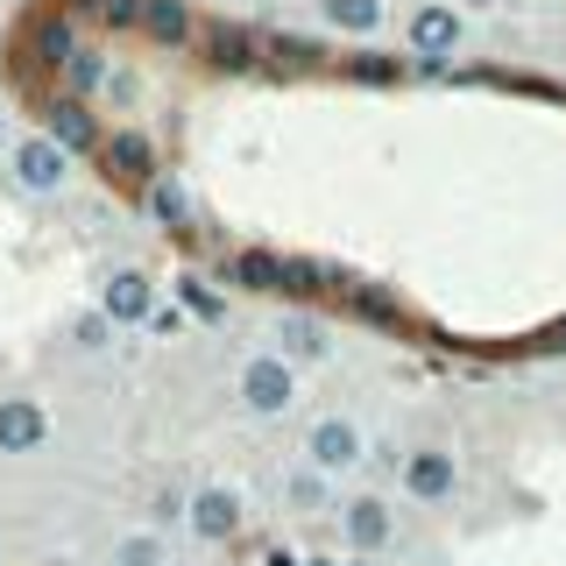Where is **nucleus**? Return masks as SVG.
Wrapping results in <instances>:
<instances>
[{
    "instance_id": "obj_23",
    "label": "nucleus",
    "mask_w": 566,
    "mask_h": 566,
    "mask_svg": "<svg viewBox=\"0 0 566 566\" xmlns=\"http://www.w3.org/2000/svg\"><path fill=\"white\" fill-rule=\"evenodd\" d=\"M397 57H382V50H361V57H354V78H361V85H389V78H397Z\"/></svg>"
},
{
    "instance_id": "obj_24",
    "label": "nucleus",
    "mask_w": 566,
    "mask_h": 566,
    "mask_svg": "<svg viewBox=\"0 0 566 566\" xmlns=\"http://www.w3.org/2000/svg\"><path fill=\"white\" fill-rule=\"evenodd\" d=\"M212 50H220V64H248V50H255V43H248L241 29H220V35H212Z\"/></svg>"
},
{
    "instance_id": "obj_19",
    "label": "nucleus",
    "mask_w": 566,
    "mask_h": 566,
    "mask_svg": "<svg viewBox=\"0 0 566 566\" xmlns=\"http://www.w3.org/2000/svg\"><path fill=\"white\" fill-rule=\"evenodd\" d=\"M114 333H120V326H114V318H106V312L93 305V312L78 318V326H71V340H78L85 354H99V347H114Z\"/></svg>"
},
{
    "instance_id": "obj_28",
    "label": "nucleus",
    "mask_w": 566,
    "mask_h": 566,
    "mask_svg": "<svg viewBox=\"0 0 566 566\" xmlns=\"http://www.w3.org/2000/svg\"><path fill=\"white\" fill-rule=\"evenodd\" d=\"M305 566H340V559H305Z\"/></svg>"
},
{
    "instance_id": "obj_9",
    "label": "nucleus",
    "mask_w": 566,
    "mask_h": 566,
    "mask_svg": "<svg viewBox=\"0 0 566 566\" xmlns=\"http://www.w3.org/2000/svg\"><path fill=\"white\" fill-rule=\"evenodd\" d=\"M50 447V411L35 397H0V453H43Z\"/></svg>"
},
{
    "instance_id": "obj_21",
    "label": "nucleus",
    "mask_w": 566,
    "mask_h": 566,
    "mask_svg": "<svg viewBox=\"0 0 566 566\" xmlns=\"http://www.w3.org/2000/svg\"><path fill=\"white\" fill-rule=\"evenodd\" d=\"M71 85H78V93H93V85H106V57H99V50H71Z\"/></svg>"
},
{
    "instance_id": "obj_3",
    "label": "nucleus",
    "mask_w": 566,
    "mask_h": 566,
    "mask_svg": "<svg viewBox=\"0 0 566 566\" xmlns=\"http://www.w3.org/2000/svg\"><path fill=\"white\" fill-rule=\"evenodd\" d=\"M234 397H241V411L248 418H291L297 411V368L283 361V354H248L241 361V376H234Z\"/></svg>"
},
{
    "instance_id": "obj_6",
    "label": "nucleus",
    "mask_w": 566,
    "mask_h": 566,
    "mask_svg": "<svg viewBox=\"0 0 566 566\" xmlns=\"http://www.w3.org/2000/svg\"><path fill=\"white\" fill-rule=\"evenodd\" d=\"M8 177H14V191H29V199H64L71 191V156L50 135H22L8 149Z\"/></svg>"
},
{
    "instance_id": "obj_10",
    "label": "nucleus",
    "mask_w": 566,
    "mask_h": 566,
    "mask_svg": "<svg viewBox=\"0 0 566 566\" xmlns=\"http://www.w3.org/2000/svg\"><path fill=\"white\" fill-rule=\"evenodd\" d=\"M276 354L291 368H312V361H326V354H333V333L318 326L312 312H283L276 318Z\"/></svg>"
},
{
    "instance_id": "obj_13",
    "label": "nucleus",
    "mask_w": 566,
    "mask_h": 566,
    "mask_svg": "<svg viewBox=\"0 0 566 566\" xmlns=\"http://www.w3.org/2000/svg\"><path fill=\"white\" fill-rule=\"evenodd\" d=\"M283 510H297V517H312V510H333V482L318 468L297 460L291 474H283Z\"/></svg>"
},
{
    "instance_id": "obj_15",
    "label": "nucleus",
    "mask_w": 566,
    "mask_h": 566,
    "mask_svg": "<svg viewBox=\"0 0 566 566\" xmlns=\"http://www.w3.org/2000/svg\"><path fill=\"white\" fill-rule=\"evenodd\" d=\"M149 212H156L164 227H177V234H185V227H191V191L177 185V177L156 170V177H149Z\"/></svg>"
},
{
    "instance_id": "obj_17",
    "label": "nucleus",
    "mask_w": 566,
    "mask_h": 566,
    "mask_svg": "<svg viewBox=\"0 0 566 566\" xmlns=\"http://www.w3.org/2000/svg\"><path fill=\"white\" fill-rule=\"evenodd\" d=\"M106 156H114L120 170H135V177H156V170H149V142H142L135 128H114V142H106Z\"/></svg>"
},
{
    "instance_id": "obj_14",
    "label": "nucleus",
    "mask_w": 566,
    "mask_h": 566,
    "mask_svg": "<svg viewBox=\"0 0 566 566\" xmlns=\"http://www.w3.org/2000/svg\"><path fill=\"white\" fill-rule=\"evenodd\" d=\"M106 566H177L164 531H128V538H114V553H106Z\"/></svg>"
},
{
    "instance_id": "obj_5",
    "label": "nucleus",
    "mask_w": 566,
    "mask_h": 566,
    "mask_svg": "<svg viewBox=\"0 0 566 566\" xmlns=\"http://www.w3.org/2000/svg\"><path fill=\"white\" fill-rule=\"evenodd\" d=\"M411 57L424 64V71H447L453 57H460V43H468V14L453 8V0H418L411 8Z\"/></svg>"
},
{
    "instance_id": "obj_2",
    "label": "nucleus",
    "mask_w": 566,
    "mask_h": 566,
    "mask_svg": "<svg viewBox=\"0 0 566 566\" xmlns=\"http://www.w3.org/2000/svg\"><path fill=\"white\" fill-rule=\"evenodd\" d=\"M333 524H340V545L347 559H382L397 545V503L382 489H354L333 503Z\"/></svg>"
},
{
    "instance_id": "obj_20",
    "label": "nucleus",
    "mask_w": 566,
    "mask_h": 566,
    "mask_svg": "<svg viewBox=\"0 0 566 566\" xmlns=\"http://www.w3.org/2000/svg\"><path fill=\"white\" fill-rule=\"evenodd\" d=\"M177 297H185V305L199 312V318H227V297H220V291H206L199 276H177Z\"/></svg>"
},
{
    "instance_id": "obj_26",
    "label": "nucleus",
    "mask_w": 566,
    "mask_h": 566,
    "mask_svg": "<svg viewBox=\"0 0 566 566\" xmlns=\"http://www.w3.org/2000/svg\"><path fill=\"white\" fill-rule=\"evenodd\" d=\"M262 566H305V559H291V553H270V559H262Z\"/></svg>"
},
{
    "instance_id": "obj_25",
    "label": "nucleus",
    "mask_w": 566,
    "mask_h": 566,
    "mask_svg": "<svg viewBox=\"0 0 566 566\" xmlns=\"http://www.w3.org/2000/svg\"><path fill=\"white\" fill-rule=\"evenodd\" d=\"M149 333H164V340H177V333H185V318H177V305H170V312H156V318H149Z\"/></svg>"
},
{
    "instance_id": "obj_11",
    "label": "nucleus",
    "mask_w": 566,
    "mask_h": 566,
    "mask_svg": "<svg viewBox=\"0 0 566 566\" xmlns=\"http://www.w3.org/2000/svg\"><path fill=\"white\" fill-rule=\"evenodd\" d=\"M43 135L57 142L64 156H78V149H93V142H99L93 114H85V99H57V106H50V120H43Z\"/></svg>"
},
{
    "instance_id": "obj_16",
    "label": "nucleus",
    "mask_w": 566,
    "mask_h": 566,
    "mask_svg": "<svg viewBox=\"0 0 566 566\" xmlns=\"http://www.w3.org/2000/svg\"><path fill=\"white\" fill-rule=\"evenodd\" d=\"M142 29H149L156 43H185V35H191L185 0H142Z\"/></svg>"
},
{
    "instance_id": "obj_1",
    "label": "nucleus",
    "mask_w": 566,
    "mask_h": 566,
    "mask_svg": "<svg viewBox=\"0 0 566 566\" xmlns=\"http://www.w3.org/2000/svg\"><path fill=\"white\" fill-rule=\"evenodd\" d=\"M305 468H318L333 489L354 482L361 474V460H368V432H361V418H347V411H326V418H312L305 424Z\"/></svg>"
},
{
    "instance_id": "obj_22",
    "label": "nucleus",
    "mask_w": 566,
    "mask_h": 566,
    "mask_svg": "<svg viewBox=\"0 0 566 566\" xmlns=\"http://www.w3.org/2000/svg\"><path fill=\"white\" fill-rule=\"evenodd\" d=\"M149 517H156L149 531H164V524H185V517H191V495H185V489H164V495L149 503Z\"/></svg>"
},
{
    "instance_id": "obj_12",
    "label": "nucleus",
    "mask_w": 566,
    "mask_h": 566,
    "mask_svg": "<svg viewBox=\"0 0 566 566\" xmlns=\"http://www.w3.org/2000/svg\"><path fill=\"white\" fill-rule=\"evenodd\" d=\"M382 0H318V22H326L333 35H376L382 29Z\"/></svg>"
},
{
    "instance_id": "obj_29",
    "label": "nucleus",
    "mask_w": 566,
    "mask_h": 566,
    "mask_svg": "<svg viewBox=\"0 0 566 566\" xmlns=\"http://www.w3.org/2000/svg\"><path fill=\"white\" fill-rule=\"evenodd\" d=\"M340 566H376V559H340Z\"/></svg>"
},
{
    "instance_id": "obj_8",
    "label": "nucleus",
    "mask_w": 566,
    "mask_h": 566,
    "mask_svg": "<svg viewBox=\"0 0 566 566\" xmlns=\"http://www.w3.org/2000/svg\"><path fill=\"white\" fill-rule=\"evenodd\" d=\"M99 312L114 318V326H149V318L164 312L156 305V276L149 270H114L99 283Z\"/></svg>"
},
{
    "instance_id": "obj_4",
    "label": "nucleus",
    "mask_w": 566,
    "mask_h": 566,
    "mask_svg": "<svg viewBox=\"0 0 566 566\" xmlns=\"http://www.w3.org/2000/svg\"><path fill=\"white\" fill-rule=\"evenodd\" d=\"M397 489L411 495V503H424V510L453 503V495H460V460H453V447H439V439H424V447L397 453Z\"/></svg>"
},
{
    "instance_id": "obj_27",
    "label": "nucleus",
    "mask_w": 566,
    "mask_h": 566,
    "mask_svg": "<svg viewBox=\"0 0 566 566\" xmlns=\"http://www.w3.org/2000/svg\"><path fill=\"white\" fill-rule=\"evenodd\" d=\"M468 8H503V0H468Z\"/></svg>"
},
{
    "instance_id": "obj_7",
    "label": "nucleus",
    "mask_w": 566,
    "mask_h": 566,
    "mask_svg": "<svg viewBox=\"0 0 566 566\" xmlns=\"http://www.w3.org/2000/svg\"><path fill=\"white\" fill-rule=\"evenodd\" d=\"M241 524H248L241 489H227V482L191 489V517H185V531H191L199 545H234V538H241Z\"/></svg>"
},
{
    "instance_id": "obj_18",
    "label": "nucleus",
    "mask_w": 566,
    "mask_h": 566,
    "mask_svg": "<svg viewBox=\"0 0 566 566\" xmlns=\"http://www.w3.org/2000/svg\"><path fill=\"white\" fill-rule=\"evenodd\" d=\"M283 276H291V270H283V262H270V255H241V262H234V283H241V291H276Z\"/></svg>"
}]
</instances>
